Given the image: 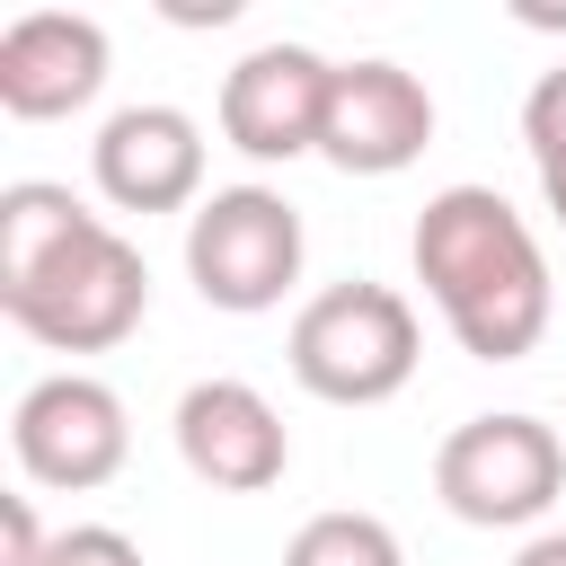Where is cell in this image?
Masks as SVG:
<instances>
[{
	"instance_id": "cell-1",
	"label": "cell",
	"mask_w": 566,
	"mask_h": 566,
	"mask_svg": "<svg viewBox=\"0 0 566 566\" xmlns=\"http://www.w3.org/2000/svg\"><path fill=\"white\" fill-rule=\"evenodd\" d=\"M416 283L478 363H522L548 336V256L495 186H442L416 212Z\"/></svg>"
},
{
	"instance_id": "cell-2",
	"label": "cell",
	"mask_w": 566,
	"mask_h": 566,
	"mask_svg": "<svg viewBox=\"0 0 566 566\" xmlns=\"http://www.w3.org/2000/svg\"><path fill=\"white\" fill-rule=\"evenodd\" d=\"M0 310H9V327H27L53 354H106L142 327L150 265L106 212H88L53 256H35L27 274H0Z\"/></svg>"
},
{
	"instance_id": "cell-17",
	"label": "cell",
	"mask_w": 566,
	"mask_h": 566,
	"mask_svg": "<svg viewBox=\"0 0 566 566\" xmlns=\"http://www.w3.org/2000/svg\"><path fill=\"white\" fill-rule=\"evenodd\" d=\"M539 195H548V212L566 221V150H557V159H539Z\"/></svg>"
},
{
	"instance_id": "cell-13",
	"label": "cell",
	"mask_w": 566,
	"mask_h": 566,
	"mask_svg": "<svg viewBox=\"0 0 566 566\" xmlns=\"http://www.w3.org/2000/svg\"><path fill=\"white\" fill-rule=\"evenodd\" d=\"M283 566H407L398 531L380 513H310L283 548Z\"/></svg>"
},
{
	"instance_id": "cell-15",
	"label": "cell",
	"mask_w": 566,
	"mask_h": 566,
	"mask_svg": "<svg viewBox=\"0 0 566 566\" xmlns=\"http://www.w3.org/2000/svg\"><path fill=\"white\" fill-rule=\"evenodd\" d=\"M44 566H142V548L115 522H71V531H53V557Z\"/></svg>"
},
{
	"instance_id": "cell-6",
	"label": "cell",
	"mask_w": 566,
	"mask_h": 566,
	"mask_svg": "<svg viewBox=\"0 0 566 566\" xmlns=\"http://www.w3.org/2000/svg\"><path fill=\"white\" fill-rule=\"evenodd\" d=\"M9 451L35 486H62V495H88L124 469L133 451V424H124V398L97 380V371H53L18 398L9 416Z\"/></svg>"
},
{
	"instance_id": "cell-18",
	"label": "cell",
	"mask_w": 566,
	"mask_h": 566,
	"mask_svg": "<svg viewBox=\"0 0 566 566\" xmlns=\"http://www.w3.org/2000/svg\"><path fill=\"white\" fill-rule=\"evenodd\" d=\"M513 566H566V531H539V539H531Z\"/></svg>"
},
{
	"instance_id": "cell-11",
	"label": "cell",
	"mask_w": 566,
	"mask_h": 566,
	"mask_svg": "<svg viewBox=\"0 0 566 566\" xmlns=\"http://www.w3.org/2000/svg\"><path fill=\"white\" fill-rule=\"evenodd\" d=\"M106 88V27L80 9H35L0 35V106L18 124H53L80 115Z\"/></svg>"
},
{
	"instance_id": "cell-9",
	"label": "cell",
	"mask_w": 566,
	"mask_h": 566,
	"mask_svg": "<svg viewBox=\"0 0 566 566\" xmlns=\"http://www.w3.org/2000/svg\"><path fill=\"white\" fill-rule=\"evenodd\" d=\"M177 460L221 495H265L292 469V433L265 389L248 380H195L177 398Z\"/></svg>"
},
{
	"instance_id": "cell-16",
	"label": "cell",
	"mask_w": 566,
	"mask_h": 566,
	"mask_svg": "<svg viewBox=\"0 0 566 566\" xmlns=\"http://www.w3.org/2000/svg\"><path fill=\"white\" fill-rule=\"evenodd\" d=\"M53 539L35 522V495H0V566H44Z\"/></svg>"
},
{
	"instance_id": "cell-5",
	"label": "cell",
	"mask_w": 566,
	"mask_h": 566,
	"mask_svg": "<svg viewBox=\"0 0 566 566\" xmlns=\"http://www.w3.org/2000/svg\"><path fill=\"white\" fill-rule=\"evenodd\" d=\"M566 486V442L539 416H469L433 451V495L478 522V531H522L557 504Z\"/></svg>"
},
{
	"instance_id": "cell-12",
	"label": "cell",
	"mask_w": 566,
	"mask_h": 566,
	"mask_svg": "<svg viewBox=\"0 0 566 566\" xmlns=\"http://www.w3.org/2000/svg\"><path fill=\"white\" fill-rule=\"evenodd\" d=\"M88 221V203L71 186H44V177H18L0 195V274H27L35 256H53L71 230Z\"/></svg>"
},
{
	"instance_id": "cell-4",
	"label": "cell",
	"mask_w": 566,
	"mask_h": 566,
	"mask_svg": "<svg viewBox=\"0 0 566 566\" xmlns=\"http://www.w3.org/2000/svg\"><path fill=\"white\" fill-rule=\"evenodd\" d=\"M301 212L274 186H221L186 212V274L212 310L256 318L301 283Z\"/></svg>"
},
{
	"instance_id": "cell-7",
	"label": "cell",
	"mask_w": 566,
	"mask_h": 566,
	"mask_svg": "<svg viewBox=\"0 0 566 566\" xmlns=\"http://www.w3.org/2000/svg\"><path fill=\"white\" fill-rule=\"evenodd\" d=\"M433 142V97L416 71L398 62H336L327 88V124H318V159L345 177H398L416 168Z\"/></svg>"
},
{
	"instance_id": "cell-3",
	"label": "cell",
	"mask_w": 566,
	"mask_h": 566,
	"mask_svg": "<svg viewBox=\"0 0 566 566\" xmlns=\"http://www.w3.org/2000/svg\"><path fill=\"white\" fill-rule=\"evenodd\" d=\"M292 380L327 407H380L416 380V354H424V327L407 310V292L389 283H327L318 301H301L292 318Z\"/></svg>"
},
{
	"instance_id": "cell-10",
	"label": "cell",
	"mask_w": 566,
	"mask_h": 566,
	"mask_svg": "<svg viewBox=\"0 0 566 566\" xmlns=\"http://www.w3.org/2000/svg\"><path fill=\"white\" fill-rule=\"evenodd\" d=\"M88 168L115 212H186L203 203V124L186 106H124L88 142Z\"/></svg>"
},
{
	"instance_id": "cell-14",
	"label": "cell",
	"mask_w": 566,
	"mask_h": 566,
	"mask_svg": "<svg viewBox=\"0 0 566 566\" xmlns=\"http://www.w3.org/2000/svg\"><path fill=\"white\" fill-rule=\"evenodd\" d=\"M522 142H531V159H557V150H566V62L531 80V97H522Z\"/></svg>"
},
{
	"instance_id": "cell-8",
	"label": "cell",
	"mask_w": 566,
	"mask_h": 566,
	"mask_svg": "<svg viewBox=\"0 0 566 566\" xmlns=\"http://www.w3.org/2000/svg\"><path fill=\"white\" fill-rule=\"evenodd\" d=\"M327 88H336L327 53H310V44H256L221 80V142L248 150V159H301V150H318Z\"/></svg>"
}]
</instances>
